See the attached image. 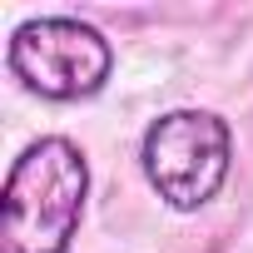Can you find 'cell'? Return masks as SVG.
Masks as SVG:
<instances>
[{
  "label": "cell",
  "mask_w": 253,
  "mask_h": 253,
  "mask_svg": "<svg viewBox=\"0 0 253 253\" xmlns=\"http://www.w3.org/2000/svg\"><path fill=\"white\" fill-rule=\"evenodd\" d=\"M89 199V159L75 139L45 134L25 144L5 174V253H70L84 223Z\"/></svg>",
  "instance_id": "1"
},
{
  "label": "cell",
  "mask_w": 253,
  "mask_h": 253,
  "mask_svg": "<svg viewBox=\"0 0 253 253\" xmlns=\"http://www.w3.org/2000/svg\"><path fill=\"white\" fill-rule=\"evenodd\" d=\"M149 189L174 213H199L218 199L233 169V129L213 109H164L139 139Z\"/></svg>",
  "instance_id": "2"
},
{
  "label": "cell",
  "mask_w": 253,
  "mask_h": 253,
  "mask_svg": "<svg viewBox=\"0 0 253 253\" xmlns=\"http://www.w3.org/2000/svg\"><path fill=\"white\" fill-rule=\"evenodd\" d=\"M5 65H10V75L30 94L55 99V104H75V99H89V94H99L109 84V75H114V45L89 20L35 15V20L15 25Z\"/></svg>",
  "instance_id": "3"
}]
</instances>
